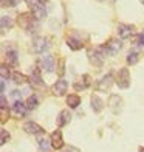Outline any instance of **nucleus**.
Masks as SVG:
<instances>
[{
	"mask_svg": "<svg viewBox=\"0 0 144 152\" xmlns=\"http://www.w3.org/2000/svg\"><path fill=\"white\" fill-rule=\"evenodd\" d=\"M90 84H92L90 75H82L81 78L73 84V87H74V90L81 92V90H85V88H88V87H90Z\"/></svg>",
	"mask_w": 144,
	"mask_h": 152,
	"instance_id": "obj_8",
	"label": "nucleus"
},
{
	"mask_svg": "<svg viewBox=\"0 0 144 152\" xmlns=\"http://www.w3.org/2000/svg\"><path fill=\"white\" fill-rule=\"evenodd\" d=\"M25 3L28 5L30 8H33L34 5H37V3H40V2H39V0H25Z\"/></svg>",
	"mask_w": 144,
	"mask_h": 152,
	"instance_id": "obj_32",
	"label": "nucleus"
},
{
	"mask_svg": "<svg viewBox=\"0 0 144 152\" xmlns=\"http://www.w3.org/2000/svg\"><path fill=\"white\" fill-rule=\"evenodd\" d=\"M121 47H122V44H121L119 39H110V40H108V42L105 44L107 53L110 54V56H113V54L118 53V51L121 50Z\"/></svg>",
	"mask_w": 144,
	"mask_h": 152,
	"instance_id": "obj_11",
	"label": "nucleus"
},
{
	"mask_svg": "<svg viewBox=\"0 0 144 152\" xmlns=\"http://www.w3.org/2000/svg\"><path fill=\"white\" fill-rule=\"evenodd\" d=\"M6 141H9V134L6 132V129H2V138H0V144H5Z\"/></svg>",
	"mask_w": 144,
	"mask_h": 152,
	"instance_id": "obj_29",
	"label": "nucleus"
},
{
	"mask_svg": "<svg viewBox=\"0 0 144 152\" xmlns=\"http://www.w3.org/2000/svg\"><path fill=\"white\" fill-rule=\"evenodd\" d=\"M0 110H2V123H5L6 118H8V109H6V107H0Z\"/></svg>",
	"mask_w": 144,
	"mask_h": 152,
	"instance_id": "obj_31",
	"label": "nucleus"
},
{
	"mask_svg": "<svg viewBox=\"0 0 144 152\" xmlns=\"http://www.w3.org/2000/svg\"><path fill=\"white\" fill-rule=\"evenodd\" d=\"M108 107L112 109L113 113H119L121 107H122V98L119 95H110V98H108Z\"/></svg>",
	"mask_w": 144,
	"mask_h": 152,
	"instance_id": "obj_9",
	"label": "nucleus"
},
{
	"mask_svg": "<svg viewBox=\"0 0 144 152\" xmlns=\"http://www.w3.org/2000/svg\"><path fill=\"white\" fill-rule=\"evenodd\" d=\"M39 104V99H37V96L36 95H31L28 99H26V107L28 109H36Z\"/></svg>",
	"mask_w": 144,
	"mask_h": 152,
	"instance_id": "obj_26",
	"label": "nucleus"
},
{
	"mask_svg": "<svg viewBox=\"0 0 144 152\" xmlns=\"http://www.w3.org/2000/svg\"><path fill=\"white\" fill-rule=\"evenodd\" d=\"M39 65H40L42 70H45L48 73L53 72L54 67H56V64H54V58L51 56V54H42L40 59H39Z\"/></svg>",
	"mask_w": 144,
	"mask_h": 152,
	"instance_id": "obj_5",
	"label": "nucleus"
},
{
	"mask_svg": "<svg viewBox=\"0 0 144 152\" xmlns=\"http://www.w3.org/2000/svg\"><path fill=\"white\" fill-rule=\"evenodd\" d=\"M141 3H143V5H144V0H141Z\"/></svg>",
	"mask_w": 144,
	"mask_h": 152,
	"instance_id": "obj_37",
	"label": "nucleus"
},
{
	"mask_svg": "<svg viewBox=\"0 0 144 152\" xmlns=\"http://www.w3.org/2000/svg\"><path fill=\"white\" fill-rule=\"evenodd\" d=\"M135 30L133 25H129V23H119L118 25V36L121 39H126V37H130L132 33Z\"/></svg>",
	"mask_w": 144,
	"mask_h": 152,
	"instance_id": "obj_10",
	"label": "nucleus"
},
{
	"mask_svg": "<svg viewBox=\"0 0 144 152\" xmlns=\"http://www.w3.org/2000/svg\"><path fill=\"white\" fill-rule=\"evenodd\" d=\"M23 130L26 134H34V135H39V134L44 132V129L40 127L37 123H33V121H26L23 124Z\"/></svg>",
	"mask_w": 144,
	"mask_h": 152,
	"instance_id": "obj_12",
	"label": "nucleus"
},
{
	"mask_svg": "<svg viewBox=\"0 0 144 152\" xmlns=\"http://www.w3.org/2000/svg\"><path fill=\"white\" fill-rule=\"evenodd\" d=\"M112 84H113V75H112V73H107V75L102 76V79L99 81V84H98V90H99V92L107 93L108 90H110Z\"/></svg>",
	"mask_w": 144,
	"mask_h": 152,
	"instance_id": "obj_6",
	"label": "nucleus"
},
{
	"mask_svg": "<svg viewBox=\"0 0 144 152\" xmlns=\"http://www.w3.org/2000/svg\"><path fill=\"white\" fill-rule=\"evenodd\" d=\"M67 45L71 48V50H74V51H78V50H81L82 48V44L79 39H76V37H67Z\"/></svg>",
	"mask_w": 144,
	"mask_h": 152,
	"instance_id": "obj_21",
	"label": "nucleus"
},
{
	"mask_svg": "<svg viewBox=\"0 0 144 152\" xmlns=\"http://www.w3.org/2000/svg\"><path fill=\"white\" fill-rule=\"evenodd\" d=\"M67 88H68V82L65 79H57L56 82H54V86L51 87V92L56 96H64Z\"/></svg>",
	"mask_w": 144,
	"mask_h": 152,
	"instance_id": "obj_7",
	"label": "nucleus"
},
{
	"mask_svg": "<svg viewBox=\"0 0 144 152\" xmlns=\"http://www.w3.org/2000/svg\"><path fill=\"white\" fill-rule=\"evenodd\" d=\"M5 56H6V62L9 65H17V51L16 50H8Z\"/></svg>",
	"mask_w": 144,
	"mask_h": 152,
	"instance_id": "obj_24",
	"label": "nucleus"
},
{
	"mask_svg": "<svg viewBox=\"0 0 144 152\" xmlns=\"http://www.w3.org/2000/svg\"><path fill=\"white\" fill-rule=\"evenodd\" d=\"M133 44H138V45L144 47V30L138 34V36H135V37H133Z\"/></svg>",
	"mask_w": 144,
	"mask_h": 152,
	"instance_id": "obj_28",
	"label": "nucleus"
},
{
	"mask_svg": "<svg viewBox=\"0 0 144 152\" xmlns=\"http://www.w3.org/2000/svg\"><path fill=\"white\" fill-rule=\"evenodd\" d=\"M51 146L56 148V149L64 148V138H62V132H60V130H54L51 134Z\"/></svg>",
	"mask_w": 144,
	"mask_h": 152,
	"instance_id": "obj_14",
	"label": "nucleus"
},
{
	"mask_svg": "<svg viewBox=\"0 0 144 152\" xmlns=\"http://www.w3.org/2000/svg\"><path fill=\"white\" fill-rule=\"evenodd\" d=\"M37 143H39V146H40V149H42V151H48V149H50V146H51V138H48L42 132V134L37 135Z\"/></svg>",
	"mask_w": 144,
	"mask_h": 152,
	"instance_id": "obj_17",
	"label": "nucleus"
},
{
	"mask_svg": "<svg viewBox=\"0 0 144 152\" xmlns=\"http://www.w3.org/2000/svg\"><path fill=\"white\" fill-rule=\"evenodd\" d=\"M64 152H78V149H73V148H67Z\"/></svg>",
	"mask_w": 144,
	"mask_h": 152,
	"instance_id": "obj_34",
	"label": "nucleus"
},
{
	"mask_svg": "<svg viewBox=\"0 0 144 152\" xmlns=\"http://www.w3.org/2000/svg\"><path fill=\"white\" fill-rule=\"evenodd\" d=\"M67 104H68L70 109H76L81 104V98L78 95H68L67 96Z\"/></svg>",
	"mask_w": 144,
	"mask_h": 152,
	"instance_id": "obj_22",
	"label": "nucleus"
},
{
	"mask_svg": "<svg viewBox=\"0 0 144 152\" xmlns=\"http://www.w3.org/2000/svg\"><path fill=\"white\" fill-rule=\"evenodd\" d=\"M26 104H23L22 101H16L14 102V106H12V112L16 113V116H25L26 113Z\"/></svg>",
	"mask_w": 144,
	"mask_h": 152,
	"instance_id": "obj_18",
	"label": "nucleus"
},
{
	"mask_svg": "<svg viewBox=\"0 0 144 152\" xmlns=\"http://www.w3.org/2000/svg\"><path fill=\"white\" fill-rule=\"evenodd\" d=\"M57 65H59V68H57V72H59V76H62L64 75V72H65V59H59V62H57Z\"/></svg>",
	"mask_w": 144,
	"mask_h": 152,
	"instance_id": "obj_30",
	"label": "nucleus"
},
{
	"mask_svg": "<svg viewBox=\"0 0 144 152\" xmlns=\"http://www.w3.org/2000/svg\"><path fill=\"white\" fill-rule=\"evenodd\" d=\"M107 48L105 45H99L96 47L95 50H92L90 53H88V58H90V62L95 65V67H101L102 64H104V59L107 56Z\"/></svg>",
	"mask_w": 144,
	"mask_h": 152,
	"instance_id": "obj_1",
	"label": "nucleus"
},
{
	"mask_svg": "<svg viewBox=\"0 0 144 152\" xmlns=\"http://www.w3.org/2000/svg\"><path fill=\"white\" fill-rule=\"evenodd\" d=\"M39 2H40V3H45V2H47V0H39Z\"/></svg>",
	"mask_w": 144,
	"mask_h": 152,
	"instance_id": "obj_35",
	"label": "nucleus"
},
{
	"mask_svg": "<svg viewBox=\"0 0 144 152\" xmlns=\"http://www.w3.org/2000/svg\"><path fill=\"white\" fill-rule=\"evenodd\" d=\"M48 47H50V40H48V37H36L33 40V50H34V53H37V54L45 53V50H48Z\"/></svg>",
	"mask_w": 144,
	"mask_h": 152,
	"instance_id": "obj_4",
	"label": "nucleus"
},
{
	"mask_svg": "<svg viewBox=\"0 0 144 152\" xmlns=\"http://www.w3.org/2000/svg\"><path fill=\"white\" fill-rule=\"evenodd\" d=\"M0 107H6V98H5L3 93H2V96H0Z\"/></svg>",
	"mask_w": 144,
	"mask_h": 152,
	"instance_id": "obj_33",
	"label": "nucleus"
},
{
	"mask_svg": "<svg viewBox=\"0 0 144 152\" xmlns=\"http://www.w3.org/2000/svg\"><path fill=\"white\" fill-rule=\"evenodd\" d=\"M31 14L34 16V19H36V20L44 19V17L47 16V10H45L44 3H37V5H34L33 8H31Z\"/></svg>",
	"mask_w": 144,
	"mask_h": 152,
	"instance_id": "obj_15",
	"label": "nucleus"
},
{
	"mask_svg": "<svg viewBox=\"0 0 144 152\" xmlns=\"http://www.w3.org/2000/svg\"><path fill=\"white\" fill-rule=\"evenodd\" d=\"M0 75H2V79H8L9 78V68H8V65L6 64H3L2 67H0Z\"/></svg>",
	"mask_w": 144,
	"mask_h": 152,
	"instance_id": "obj_27",
	"label": "nucleus"
},
{
	"mask_svg": "<svg viewBox=\"0 0 144 152\" xmlns=\"http://www.w3.org/2000/svg\"><path fill=\"white\" fill-rule=\"evenodd\" d=\"M116 84L119 88H127L130 86V73L127 68H121L116 75Z\"/></svg>",
	"mask_w": 144,
	"mask_h": 152,
	"instance_id": "obj_3",
	"label": "nucleus"
},
{
	"mask_svg": "<svg viewBox=\"0 0 144 152\" xmlns=\"http://www.w3.org/2000/svg\"><path fill=\"white\" fill-rule=\"evenodd\" d=\"M12 81H14L17 86H23L28 79H26V76H25V75L19 73V72H14V73H12Z\"/></svg>",
	"mask_w": 144,
	"mask_h": 152,
	"instance_id": "obj_25",
	"label": "nucleus"
},
{
	"mask_svg": "<svg viewBox=\"0 0 144 152\" xmlns=\"http://www.w3.org/2000/svg\"><path fill=\"white\" fill-rule=\"evenodd\" d=\"M140 58H141V51L140 50H132L129 53V56H127V64L129 65H135L136 62L140 61Z\"/></svg>",
	"mask_w": 144,
	"mask_h": 152,
	"instance_id": "obj_20",
	"label": "nucleus"
},
{
	"mask_svg": "<svg viewBox=\"0 0 144 152\" xmlns=\"http://www.w3.org/2000/svg\"><path fill=\"white\" fill-rule=\"evenodd\" d=\"M140 152H144V148H140Z\"/></svg>",
	"mask_w": 144,
	"mask_h": 152,
	"instance_id": "obj_36",
	"label": "nucleus"
},
{
	"mask_svg": "<svg viewBox=\"0 0 144 152\" xmlns=\"http://www.w3.org/2000/svg\"><path fill=\"white\" fill-rule=\"evenodd\" d=\"M92 109L95 110L96 113H99L102 109H104V102H102V99L99 98V96H96V95H93L92 96Z\"/></svg>",
	"mask_w": 144,
	"mask_h": 152,
	"instance_id": "obj_19",
	"label": "nucleus"
},
{
	"mask_svg": "<svg viewBox=\"0 0 144 152\" xmlns=\"http://www.w3.org/2000/svg\"><path fill=\"white\" fill-rule=\"evenodd\" d=\"M30 82L34 86V87H44V81L42 78H40V72H39V68L37 67H34L33 70H31V76H30Z\"/></svg>",
	"mask_w": 144,
	"mask_h": 152,
	"instance_id": "obj_13",
	"label": "nucleus"
},
{
	"mask_svg": "<svg viewBox=\"0 0 144 152\" xmlns=\"http://www.w3.org/2000/svg\"><path fill=\"white\" fill-rule=\"evenodd\" d=\"M0 25H2V31H6V30H11L14 22H12V19L8 17V16H2L0 19Z\"/></svg>",
	"mask_w": 144,
	"mask_h": 152,
	"instance_id": "obj_23",
	"label": "nucleus"
},
{
	"mask_svg": "<svg viewBox=\"0 0 144 152\" xmlns=\"http://www.w3.org/2000/svg\"><path fill=\"white\" fill-rule=\"evenodd\" d=\"M71 121V112L68 109H65V110H60V113H59V116H57V126L59 127H64L65 124H68Z\"/></svg>",
	"mask_w": 144,
	"mask_h": 152,
	"instance_id": "obj_16",
	"label": "nucleus"
},
{
	"mask_svg": "<svg viewBox=\"0 0 144 152\" xmlns=\"http://www.w3.org/2000/svg\"><path fill=\"white\" fill-rule=\"evenodd\" d=\"M34 16L30 14V12H20L17 16V25L20 26L22 30H31L34 26Z\"/></svg>",
	"mask_w": 144,
	"mask_h": 152,
	"instance_id": "obj_2",
	"label": "nucleus"
}]
</instances>
